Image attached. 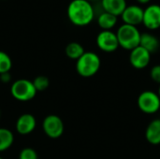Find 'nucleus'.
<instances>
[{
  "mask_svg": "<svg viewBox=\"0 0 160 159\" xmlns=\"http://www.w3.org/2000/svg\"><path fill=\"white\" fill-rule=\"evenodd\" d=\"M67 15L70 22L76 26H85L92 22L95 10L87 0H72L67 8Z\"/></svg>",
  "mask_w": 160,
  "mask_h": 159,
  "instance_id": "1",
  "label": "nucleus"
},
{
  "mask_svg": "<svg viewBox=\"0 0 160 159\" xmlns=\"http://www.w3.org/2000/svg\"><path fill=\"white\" fill-rule=\"evenodd\" d=\"M101 66L99 56L93 52H85L76 61V70L78 74L83 78H91L95 76Z\"/></svg>",
  "mask_w": 160,
  "mask_h": 159,
  "instance_id": "2",
  "label": "nucleus"
},
{
  "mask_svg": "<svg viewBox=\"0 0 160 159\" xmlns=\"http://www.w3.org/2000/svg\"><path fill=\"white\" fill-rule=\"evenodd\" d=\"M115 34L118 39L119 47H122L125 50L132 51L136 47L140 46L142 34L137 26L124 23L117 29Z\"/></svg>",
  "mask_w": 160,
  "mask_h": 159,
  "instance_id": "3",
  "label": "nucleus"
},
{
  "mask_svg": "<svg viewBox=\"0 0 160 159\" xmlns=\"http://www.w3.org/2000/svg\"><path fill=\"white\" fill-rule=\"evenodd\" d=\"M10 93L16 100L27 102L32 100L38 92L33 84V82L26 79H20L11 84Z\"/></svg>",
  "mask_w": 160,
  "mask_h": 159,
  "instance_id": "4",
  "label": "nucleus"
},
{
  "mask_svg": "<svg viewBox=\"0 0 160 159\" xmlns=\"http://www.w3.org/2000/svg\"><path fill=\"white\" fill-rule=\"evenodd\" d=\"M138 107L146 114H154L160 109V97L158 93L150 90L143 91L138 97Z\"/></svg>",
  "mask_w": 160,
  "mask_h": 159,
  "instance_id": "5",
  "label": "nucleus"
},
{
  "mask_svg": "<svg viewBox=\"0 0 160 159\" xmlns=\"http://www.w3.org/2000/svg\"><path fill=\"white\" fill-rule=\"evenodd\" d=\"M42 128L49 138L58 139L64 133V123L59 116L50 114L44 118L42 122Z\"/></svg>",
  "mask_w": 160,
  "mask_h": 159,
  "instance_id": "6",
  "label": "nucleus"
},
{
  "mask_svg": "<svg viewBox=\"0 0 160 159\" xmlns=\"http://www.w3.org/2000/svg\"><path fill=\"white\" fill-rule=\"evenodd\" d=\"M98 47L105 52H113L119 48L116 34L112 30H102L97 37Z\"/></svg>",
  "mask_w": 160,
  "mask_h": 159,
  "instance_id": "7",
  "label": "nucleus"
},
{
  "mask_svg": "<svg viewBox=\"0 0 160 159\" xmlns=\"http://www.w3.org/2000/svg\"><path fill=\"white\" fill-rule=\"evenodd\" d=\"M150 61L151 53L142 46H138L132 51H130L129 62L134 68L143 69L146 67H148Z\"/></svg>",
  "mask_w": 160,
  "mask_h": 159,
  "instance_id": "8",
  "label": "nucleus"
},
{
  "mask_svg": "<svg viewBox=\"0 0 160 159\" xmlns=\"http://www.w3.org/2000/svg\"><path fill=\"white\" fill-rule=\"evenodd\" d=\"M143 25L150 30L160 28V6L158 4L149 5L143 9Z\"/></svg>",
  "mask_w": 160,
  "mask_h": 159,
  "instance_id": "9",
  "label": "nucleus"
},
{
  "mask_svg": "<svg viewBox=\"0 0 160 159\" xmlns=\"http://www.w3.org/2000/svg\"><path fill=\"white\" fill-rule=\"evenodd\" d=\"M124 23L137 26L142 23L143 19V9L137 5L127 6L124 12L121 15Z\"/></svg>",
  "mask_w": 160,
  "mask_h": 159,
  "instance_id": "10",
  "label": "nucleus"
},
{
  "mask_svg": "<svg viewBox=\"0 0 160 159\" xmlns=\"http://www.w3.org/2000/svg\"><path fill=\"white\" fill-rule=\"evenodd\" d=\"M36 126V118L30 113L22 114L16 121V130L21 135H28L32 133L35 130Z\"/></svg>",
  "mask_w": 160,
  "mask_h": 159,
  "instance_id": "11",
  "label": "nucleus"
},
{
  "mask_svg": "<svg viewBox=\"0 0 160 159\" xmlns=\"http://www.w3.org/2000/svg\"><path fill=\"white\" fill-rule=\"evenodd\" d=\"M100 1L103 10L116 17L121 16L128 6L126 0H100Z\"/></svg>",
  "mask_w": 160,
  "mask_h": 159,
  "instance_id": "12",
  "label": "nucleus"
},
{
  "mask_svg": "<svg viewBox=\"0 0 160 159\" xmlns=\"http://www.w3.org/2000/svg\"><path fill=\"white\" fill-rule=\"evenodd\" d=\"M145 139L152 145L160 144V119H154L146 127Z\"/></svg>",
  "mask_w": 160,
  "mask_h": 159,
  "instance_id": "13",
  "label": "nucleus"
},
{
  "mask_svg": "<svg viewBox=\"0 0 160 159\" xmlns=\"http://www.w3.org/2000/svg\"><path fill=\"white\" fill-rule=\"evenodd\" d=\"M140 46L147 50L151 54L156 52L159 48V40L158 38L150 34V33H142L141 35Z\"/></svg>",
  "mask_w": 160,
  "mask_h": 159,
  "instance_id": "14",
  "label": "nucleus"
},
{
  "mask_svg": "<svg viewBox=\"0 0 160 159\" xmlns=\"http://www.w3.org/2000/svg\"><path fill=\"white\" fill-rule=\"evenodd\" d=\"M117 23V17L103 11L98 18V24L102 30H112Z\"/></svg>",
  "mask_w": 160,
  "mask_h": 159,
  "instance_id": "15",
  "label": "nucleus"
},
{
  "mask_svg": "<svg viewBox=\"0 0 160 159\" xmlns=\"http://www.w3.org/2000/svg\"><path fill=\"white\" fill-rule=\"evenodd\" d=\"M14 142L13 133L5 127H0V153L5 152L11 147Z\"/></svg>",
  "mask_w": 160,
  "mask_h": 159,
  "instance_id": "16",
  "label": "nucleus"
},
{
  "mask_svg": "<svg viewBox=\"0 0 160 159\" xmlns=\"http://www.w3.org/2000/svg\"><path fill=\"white\" fill-rule=\"evenodd\" d=\"M65 52L68 58L77 61L85 52V51L82 44L78 42H70L69 44L67 45L65 49Z\"/></svg>",
  "mask_w": 160,
  "mask_h": 159,
  "instance_id": "17",
  "label": "nucleus"
},
{
  "mask_svg": "<svg viewBox=\"0 0 160 159\" xmlns=\"http://www.w3.org/2000/svg\"><path fill=\"white\" fill-rule=\"evenodd\" d=\"M11 67H12L11 58L7 52L0 51V74L9 72Z\"/></svg>",
  "mask_w": 160,
  "mask_h": 159,
  "instance_id": "18",
  "label": "nucleus"
},
{
  "mask_svg": "<svg viewBox=\"0 0 160 159\" xmlns=\"http://www.w3.org/2000/svg\"><path fill=\"white\" fill-rule=\"evenodd\" d=\"M33 84H34L37 92H42V91H45L49 87L50 81L46 76H38L33 81Z\"/></svg>",
  "mask_w": 160,
  "mask_h": 159,
  "instance_id": "19",
  "label": "nucleus"
},
{
  "mask_svg": "<svg viewBox=\"0 0 160 159\" xmlns=\"http://www.w3.org/2000/svg\"><path fill=\"white\" fill-rule=\"evenodd\" d=\"M19 159H38V156L33 148L27 147L20 152Z\"/></svg>",
  "mask_w": 160,
  "mask_h": 159,
  "instance_id": "20",
  "label": "nucleus"
},
{
  "mask_svg": "<svg viewBox=\"0 0 160 159\" xmlns=\"http://www.w3.org/2000/svg\"><path fill=\"white\" fill-rule=\"evenodd\" d=\"M150 77L155 82L160 84V65H156L151 68Z\"/></svg>",
  "mask_w": 160,
  "mask_h": 159,
  "instance_id": "21",
  "label": "nucleus"
},
{
  "mask_svg": "<svg viewBox=\"0 0 160 159\" xmlns=\"http://www.w3.org/2000/svg\"><path fill=\"white\" fill-rule=\"evenodd\" d=\"M10 80H11V76H10L9 72L0 74V81H1L3 83H8V82H10Z\"/></svg>",
  "mask_w": 160,
  "mask_h": 159,
  "instance_id": "22",
  "label": "nucleus"
},
{
  "mask_svg": "<svg viewBox=\"0 0 160 159\" xmlns=\"http://www.w3.org/2000/svg\"><path fill=\"white\" fill-rule=\"evenodd\" d=\"M140 4H148L151 0H137Z\"/></svg>",
  "mask_w": 160,
  "mask_h": 159,
  "instance_id": "23",
  "label": "nucleus"
},
{
  "mask_svg": "<svg viewBox=\"0 0 160 159\" xmlns=\"http://www.w3.org/2000/svg\"><path fill=\"white\" fill-rule=\"evenodd\" d=\"M158 95L159 96V97H160V85H159V87H158Z\"/></svg>",
  "mask_w": 160,
  "mask_h": 159,
  "instance_id": "24",
  "label": "nucleus"
},
{
  "mask_svg": "<svg viewBox=\"0 0 160 159\" xmlns=\"http://www.w3.org/2000/svg\"><path fill=\"white\" fill-rule=\"evenodd\" d=\"M87 1H89V2H90V3H91V2H92V1H98V0H87Z\"/></svg>",
  "mask_w": 160,
  "mask_h": 159,
  "instance_id": "25",
  "label": "nucleus"
},
{
  "mask_svg": "<svg viewBox=\"0 0 160 159\" xmlns=\"http://www.w3.org/2000/svg\"><path fill=\"white\" fill-rule=\"evenodd\" d=\"M0 117H1V111H0Z\"/></svg>",
  "mask_w": 160,
  "mask_h": 159,
  "instance_id": "26",
  "label": "nucleus"
},
{
  "mask_svg": "<svg viewBox=\"0 0 160 159\" xmlns=\"http://www.w3.org/2000/svg\"><path fill=\"white\" fill-rule=\"evenodd\" d=\"M0 159H3V158H2V157H0Z\"/></svg>",
  "mask_w": 160,
  "mask_h": 159,
  "instance_id": "27",
  "label": "nucleus"
}]
</instances>
